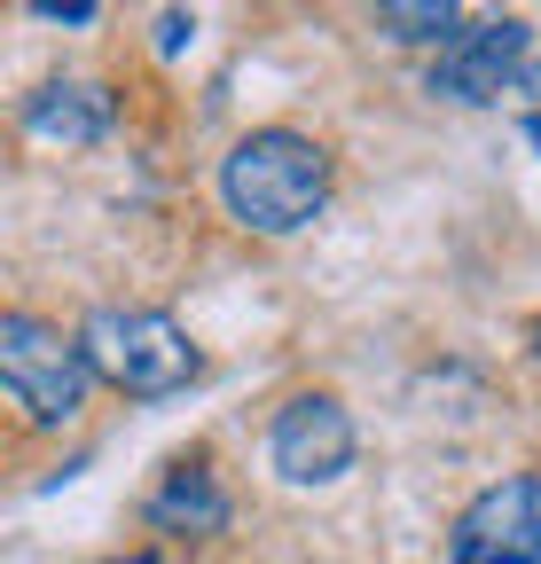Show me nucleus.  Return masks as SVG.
Segmentation results:
<instances>
[{
  "instance_id": "nucleus-1",
  "label": "nucleus",
  "mask_w": 541,
  "mask_h": 564,
  "mask_svg": "<svg viewBox=\"0 0 541 564\" xmlns=\"http://www.w3.org/2000/svg\"><path fill=\"white\" fill-rule=\"evenodd\" d=\"M220 204L251 236H299L314 212L329 204V150L291 126L244 133L220 158Z\"/></svg>"
},
{
  "instance_id": "nucleus-2",
  "label": "nucleus",
  "mask_w": 541,
  "mask_h": 564,
  "mask_svg": "<svg viewBox=\"0 0 541 564\" xmlns=\"http://www.w3.org/2000/svg\"><path fill=\"white\" fill-rule=\"evenodd\" d=\"M79 345H87V369L102 384H118L126 400H165V392L196 384V369H205L188 329L158 306H95Z\"/></svg>"
},
{
  "instance_id": "nucleus-3",
  "label": "nucleus",
  "mask_w": 541,
  "mask_h": 564,
  "mask_svg": "<svg viewBox=\"0 0 541 564\" xmlns=\"http://www.w3.org/2000/svg\"><path fill=\"white\" fill-rule=\"evenodd\" d=\"M0 384H9V400L24 408V423H40V432H63L79 408H87V345L63 337L55 322L40 314H0Z\"/></svg>"
},
{
  "instance_id": "nucleus-4",
  "label": "nucleus",
  "mask_w": 541,
  "mask_h": 564,
  "mask_svg": "<svg viewBox=\"0 0 541 564\" xmlns=\"http://www.w3.org/2000/svg\"><path fill=\"white\" fill-rule=\"evenodd\" d=\"M447 564H541V478H502L447 525Z\"/></svg>"
},
{
  "instance_id": "nucleus-5",
  "label": "nucleus",
  "mask_w": 541,
  "mask_h": 564,
  "mask_svg": "<svg viewBox=\"0 0 541 564\" xmlns=\"http://www.w3.org/2000/svg\"><path fill=\"white\" fill-rule=\"evenodd\" d=\"M267 463H275V478H291V486H337L354 470V415H346V400L299 392L275 415V432H267Z\"/></svg>"
},
{
  "instance_id": "nucleus-6",
  "label": "nucleus",
  "mask_w": 541,
  "mask_h": 564,
  "mask_svg": "<svg viewBox=\"0 0 541 564\" xmlns=\"http://www.w3.org/2000/svg\"><path fill=\"white\" fill-rule=\"evenodd\" d=\"M526 47H533L526 17H487V24L455 32L432 63V95L440 102H502V87L526 79Z\"/></svg>"
},
{
  "instance_id": "nucleus-7",
  "label": "nucleus",
  "mask_w": 541,
  "mask_h": 564,
  "mask_svg": "<svg viewBox=\"0 0 541 564\" xmlns=\"http://www.w3.org/2000/svg\"><path fill=\"white\" fill-rule=\"evenodd\" d=\"M110 95L95 79H47L40 95H24V133L32 141H55V150H95L110 133Z\"/></svg>"
},
{
  "instance_id": "nucleus-8",
  "label": "nucleus",
  "mask_w": 541,
  "mask_h": 564,
  "mask_svg": "<svg viewBox=\"0 0 541 564\" xmlns=\"http://www.w3.org/2000/svg\"><path fill=\"white\" fill-rule=\"evenodd\" d=\"M150 525H165V533H220L228 525V494L213 486V470L205 463H181L158 494H150Z\"/></svg>"
},
{
  "instance_id": "nucleus-9",
  "label": "nucleus",
  "mask_w": 541,
  "mask_h": 564,
  "mask_svg": "<svg viewBox=\"0 0 541 564\" xmlns=\"http://www.w3.org/2000/svg\"><path fill=\"white\" fill-rule=\"evenodd\" d=\"M377 32L385 40H455L463 32V9H455V0H385V9H377Z\"/></svg>"
},
{
  "instance_id": "nucleus-10",
  "label": "nucleus",
  "mask_w": 541,
  "mask_h": 564,
  "mask_svg": "<svg viewBox=\"0 0 541 564\" xmlns=\"http://www.w3.org/2000/svg\"><path fill=\"white\" fill-rule=\"evenodd\" d=\"M188 40H196V17H181V9H165V17H158V55H181Z\"/></svg>"
},
{
  "instance_id": "nucleus-11",
  "label": "nucleus",
  "mask_w": 541,
  "mask_h": 564,
  "mask_svg": "<svg viewBox=\"0 0 541 564\" xmlns=\"http://www.w3.org/2000/svg\"><path fill=\"white\" fill-rule=\"evenodd\" d=\"M32 17H47V24H95V0H72V9H63V0H32Z\"/></svg>"
},
{
  "instance_id": "nucleus-12",
  "label": "nucleus",
  "mask_w": 541,
  "mask_h": 564,
  "mask_svg": "<svg viewBox=\"0 0 541 564\" xmlns=\"http://www.w3.org/2000/svg\"><path fill=\"white\" fill-rule=\"evenodd\" d=\"M526 150H541V110H526Z\"/></svg>"
},
{
  "instance_id": "nucleus-13",
  "label": "nucleus",
  "mask_w": 541,
  "mask_h": 564,
  "mask_svg": "<svg viewBox=\"0 0 541 564\" xmlns=\"http://www.w3.org/2000/svg\"><path fill=\"white\" fill-rule=\"evenodd\" d=\"M518 95H541V63H526V79H518Z\"/></svg>"
},
{
  "instance_id": "nucleus-14",
  "label": "nucleus",
  "mask_w": 541,
  "mask_h": 564,
  "mask_svg": "<svg viewBox=\"0 0 541 564\" xmlns=\"http://www.w3.org/2000/svg\"><path fill=\"white\" fill-rule=\"evenodd\" d=\"M126 564H158V556H126Z\"/></svg>"
},
{
  "instance_id": "nucleus-15",
  "label": "nucleus",
  "mask_w": 541,
  "mask_h": 564,
  "mask_svg": "<svg viewBox=\"0 0 541 564\" xmlns=\"http://www.w3.org/2000/svg\"><path fill=\"white\" fill-rule=\"evenodd\" d=\"M533 352H541V322H533Z\"/></svg>"
}]
</instances>
